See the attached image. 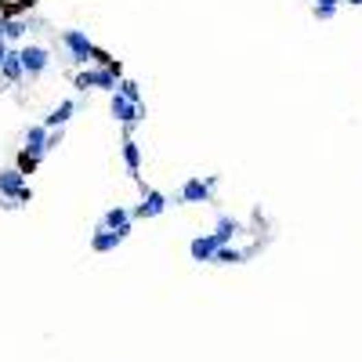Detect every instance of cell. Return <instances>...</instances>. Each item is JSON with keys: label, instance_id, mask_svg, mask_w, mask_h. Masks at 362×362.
Instances as JSON below:
<instances>
[{"label": "cell", "instance_id": "1", "mask_svg": "<svg viewBox=\"0 0 362 362\" xmlns=\"http://www.w3.org/2000/svg\"><path fill=\"white\" fill-rule=\"evenodd\" d=\"M116 80H120V76H116L112 69H87V73H80V76H76V87H80V90H87V87H98V90H109V95H116V90H120V84H116Z\"/></svg>", "mask_w": 362, "mask_h": 362}, {"label": "cell", "instance_id": "2", "mask_svg": "<svg viewBox=\"0 0 362 362\" xmlns=\"http://www.w3.org/2000/svg\"><path fill=\"white\" fill-rule=\"evenodd\" d=\"M62 44L69 47V55H73V62H87V58H95V44L87 40V33H80V29H66L62 33Z\"/></svg>", "mask_w": 362, "mask_h": 362}, {"label": "cell", "instance_id": "3", "mask_svg": "<svg viewBox=\"0 0 362 362\" xmlns=\"http://www.w3.org/2000/svg\"><path fill=\"white\" fill-rule=\"evenodd\" d=\"M109 112H112L120 123H138V120H145V109L134 106V101H127L120 90H116V95L109 98Z\"/></svg>", "mask_w": 362, "mask_h": 362}, {"label": "cell", "instance_id": "4", "mask_svg": "<svg viewBox=\"0 0 362 362\" xmlns=\"http://www.w3.org/2000/svg\"><path fill=\"white\" fill-rule=\"evenodd\" d=\"M217 178H189L181 185V203H206L210 200V189H214Z\"/></svg>", "mask_w": 362, "mask_h": 362}, {"label": "cell", "instance_id": "5", "mask_svg": "<svg viewBox=\"0 0 362 362\" xmlns=\"http://www.w3.org/2000/svg\"><path fill=\"white\" fill-rule=\"evenodd\" d=\"M51 149V131L44 123H36V127H29V131H25V152H29V156H36L40 160L44 152Z\"/></svg>", "mask_w": 362, "mask_h": 362}, {"label": "cell", "instance_id": "6", "mask_svg": "<svg viewBox=\"0 0 362 362\" xmlns=\"http://www.w3.org/2000/svg\"><path fill=\"white\" fill-rule=\"evenodd\" d=\"M217 250H221V243H217V236L210 232V236H196L189 243V254H192V261H214Z\"/></svg>", "mask_w": 362, "mask_h": 362}, {"label": "cell", "instance_id": "7", "mask_svg": "<svg viewBox=\"0 0 362 362\" xmlns=\"http://www.w3.org/2000/svg\"><path fill=\"white\" fill-rule=\"evenodd\" d=\"M47 62H51L47 47H22V66H25L29 76H40L47 69Z\"/></svg>", "mask_w": 362, "mask_h": 362}, {"label": "cell", "instance_id": "8", "mask_svg": "<svg viewBox=\"0 0 362 362\" xmlns=\"http://www.w3.org/2000/svg\"><path fill=\"white\" fill-rule=\"evenodd\" d=\"M123 239H127L123 232H109V228H101V225H98V232L90 236V250H95V254H109V250L120 247Z\"/></svg>", "mask_w": 362, "mask_h": 362}, {"label": "cell", "instance_id": "9", "mask_svg": "<svg viewBox=\"0 0 362 362\" xmlns=\"http://www.w3.org/2000/svg\"><path fill=\"white\" fill-rule=\"evenodd\" d=\"M22 189H25V174L19 171V167H11V171H0V192H4V196L19 200Z\"/></svg>", "mask_w": 362, "mask_h": 362}, {"label": "cell", "instance_id": "10", "mask_svg": "<svg viewBox=\"0 0 362 362\" xmlns=\"http://www.w3.org/2000/svg\"><path fill=\"white\" fill-rule=\"evenodd\" d=\"M163 210H167V196H163V192H156V189H149L145 200H141V206L134 210V217H156Z\"/></svg>", "mask_w": 362, "mask_h": 362}, {"label": "cell", "instance_id": "11", "mask_svg": "<svg viewBox=\"0 0 362 362\" xmlns=\"http://www.w3.org/2000/svg\"><path fill=\"white\" fill-rule=\"evenodd\" d=\"M131 217H134V214H127L123 206H112V210L101 217V228H109V232H123V236H127V232H131Z\"/></svg>", "mask_w": 362, "mask_h": 362}, {"label": "cell", "instance_id": "12", "mask_svg": "<svg viewBox=\"0 0 362 362\" xmlns=\"http://www.w3.org/2000/svg\"><path fill=\"white\" fill-rule=\"evenodd\" d=\"M123 163L127 171H131V178H138V167H141V149L134 138H123Z\"/></svg>", "mask_w": 362, "mask_h": 362}, {"label": "cell", "instance_id": "13", "mask_svg": "<svg viewBox=\"0 0 362 362\" xmlns=\"http://www.w3.org/2000/svg\"><path fill=\"white\" fill-rule=\"evenodd\" d=\"M243 225L236 221V217H217V228H214V236H217V243H221V247H228V239L236 236Z\"/></svg>", "mask_w": 362, "mask_h": 362}, {"label": "cell", "instance_id": "14", "mask_svg": "<svg viewBox=\"0 0 362 362\" xmlns=\"http://www.w3.org/2000/svg\"><path fill=\"white\" fill-rule=\"evenodd\" d=\"M73 112H76V106H73V101H62V106H55V109H51V116L44 120V127H47V131H51V127H62V123H66Z\"/></svg>", "mask_w": 362, "mask_h": 362}, {"label": "cell", "instance_id": "15", "mask_svg": "<svg viewBox=\"0 0 362 362\" xmlns=\"http://www.w3.org/2000/svg\"><path fill=\"white\" fill-rule=\"evenodd\" d=\"M8 76V80H19V76L25 73V66H22V51H8V62H4V69H0Z\"/></svg>", "mask_w": 362, "mask_h": 362}, {"label": "cell", "instance_id": "16", "mask_svg": "<svg viewBox=\"0 0 362 362\" xmlns=\"http://www.w3.org/2000/svg\"><path fill=\"white\" fill-rule=\"evenodd\" d=\"M22 29H25V25L19 19H0V36H4V40H19Z\"/></svg>", "mask_w": 362, "mask_h": 362}, {"label": "cell", "instance_id": "17", "mask_svg": "<svg viewBox=\"0 0 362 362\" xmlns=\"http://www.w3.org/2000/svg\"><path fill=\"white\" fill-rule=\"evenodd\" d=\"M217 265H239V261H247V254L243 250H236V247H221L217 250V257H214Z\"/></svg>", "mask_w": 362, "mask_h": 362}, {"label": "cell", "instance_id": "18", "mask_svg": "<svg viewBox=\"0 0 362 362\" xmlns=\"http://www.w3.org/2000/svg\"><path fill=\"white\" fill-rule=\"evenodd\" d=\"M120 95H123L127 101H134V106H141V90H138L134 80H120Z\"/></svg>", "mask_w": 362, "mask_h": 362}, {"label": "cell", "instance_id": "19", "mask_svg": "<svg viewBox=\"0 0 362 362\" xmlns=\"http://www.w3.org/2000/svg\"><path fill=\"white\" fill-rule=\"evenodd\" d=\"M33 167H36V156H29V152L22 149V156H19V171H22V174H33Z\"/></svg>", "mask_w": 362, "mask_h": 362}, {"label": "cell", "instance_id": "20", "mask_svg": "<svg viewBox=\"0 0 362 362\" xmlns=\"http://www.w3.org/2000/svg\"><path fill=\"white\" fill-rule=\"evenodd\" d=\"M333 15H337V8H315V19L319 22H330Z\"/></svg>", "mask_w": 362, "mask_h": 362}, {"label": "cell", "instance_id": "21", "mask_svg": "<svg viewBox=\"0 0 362 362\" xmlns=\"http://www.w3.org/2000/svg\"><path fill=\"white\" fill-rule=\"evenodd\" d=\"M4 62H8V44H4V36H0V69H4Z\"/></svg>", "mask_w": 362, "mask_h": 362}, {"label": "cell", "instance_id": "22", "mask_svg": "<svg viewBox=\"0 0 362 362\" xmlns=\"http://www.w3.org/2000/svg\"><path fill=\"white\" fill-rule=\"evenodd\" d=\"M341 0H315V8H337Z\"/></svg>", "mask_w": 362, "mask_h": 362}, {"label": "cell", "instance_id": "23", "mask_svg": "<svg viewBox=\"0 0 362 362\" xmlns=\"http://www.w3.org/2000/svg\"><path fill=\"white\" fill-rule=\"evenodd\" d=\"M348 4H362V0H348Z\"/></svg>", "mask_w": 362, "mask_h": 362}]
</instances>
